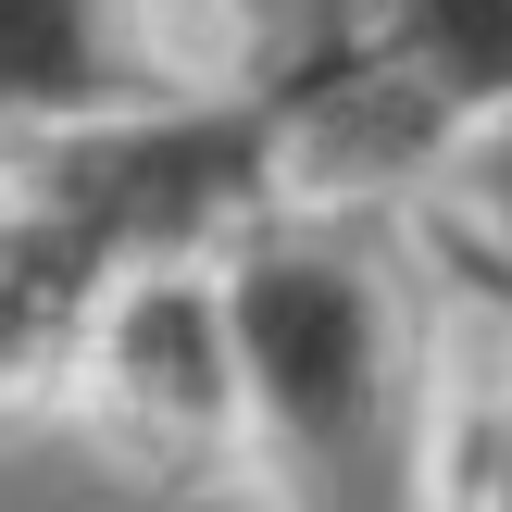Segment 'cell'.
Returning a JSON list of instances; mask_svg holds the SVG:
<instances>
[{
  "instance_id": "cell-2",
  "label": "cell",
  "mask_w": 512,
  "mask_h": 512,
  "mask_svg": "<svg viewBox=\"0 0 512 512\" xmlns=\"http://www.w3.org/2000/svg\"><path fill=\"white\" fill-rule=\"evenodd\" d=\"M75 400L113 438L163 450V463H238V325H225V275L213 263H138L88 325Z\"/></svg>"
},
{
  "instance_id": "cell-3",
  "label": "cell",
  "mask_w": 512,
  "mask_h": 512,
  "mask_svg": "<svg viewBox=\"0 0 512 512\" xmlns=\"http://www.w3.org/2000/svg\"><path fill=\"white\" fill-rule=\"evenodd\" d=\"M188 100L175 0H0V163Z\"/></svg>"
},
{
  "instance_id": "cell-6",
  "label": "cell",
  "mask_w": 512,
  "mask_h": 512,
  "mask_svg": "<svg viewBox=\"0 0 512 512\" xmlns=\"http://www.w3.org/2000/svg\"><path fill=\"white\" fill-rule=\"evenodd\" d=\"M450 512H512V300H500V288H488V350H463Z\"/></svg>"
},
{
  "instance_id": "cell-5",
  "label": "cell",
  "mask_w": 512,
  "mask_h": 512,
  "mask_svg": "<svg viewBox=\"0 0 512 512\" xmlns=\"http://www.w3.org/2000/svg\"><path fill=\"white\" fill-rule=\"evenodd\" d=\"M425 238H438V250H463V263L512 300V113H488L463 150H450L438 200H425Z\"/></svg>"
},
{
  "instance_id": "cell-1",
  "label": "cell",
  "mask_w": 512,
  "mask_h": 512,
  "mask_svg": "<svg viewBox=\"0 0 512 512\" xmlns=\"http://www.w3.org/2000/svg\"><path fill=\"white\" fill-rule=\"evenodd\" d=\"M238 325V475L275 512H450L463 338L425 213L275 200L213 250Z\"/></svg>"
},
{
  "instance_id": "cell-7",
  "label": "cell",
  "mask_w": 512,
  "mask_h": 512,
  "mask_svg": "<svg viewBox=\"0 0 512 512\" xmlns=\"http://www.w3.org/2000/svg\"><path fill=\"white\" fill-rule=\"evenodd\" d=\"M0 188H13V163H0Z\"/></svg>"
},
{
  "instance_id": "cell-4",
  "label": "cell",
  "mask_w": 512,
  "mask_h": 512,
  "mask_svg": "<svg viewBox=\"0 0 512 512\" xmlns=\"http://www.w3.org/2000/svg\"><path fill=\"white\" fill-rule=\"evenodd\" d=\"M375 63H388L450 138H475L488 113H512V0H388Z\"/></svg>"
}]
</instances>
